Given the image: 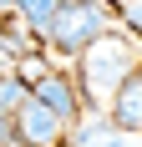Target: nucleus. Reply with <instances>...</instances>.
Returning <instances> with one entry per match:
<instances>
[{"label":"nucleus","instance_id":"nucleus-1","mask_svg":"<svg viewBox=\"0 0 142 147\" xmlns=\"http://www.w3.org/2000/svg\"><path fill=\"white\" fill-rule=\"evenodd\" d=\"M137 71V51L127 36H101L81 51V86L91 102H107V91L117 96V86Z\"/></svg>","mask_w":142,"mask_h":147},{"label":"nucleus","instance_id":"nucleus-2","mask_svg":"<svg viewBox=\"0 0 142 147\" xmlns=\"http://www.w3.org/2000/svg\"><path fill=\"white\" fill-rule=\"evenodd\" d=\"M46 36H51L56 51H86L91 41L107 36V10L97 0H61V10L46 26Z\"/></svg>","mask_w":142,"mask_h":147},{"label":"nucleus","instance_id":"nucleus-3","mask_svg":"<svg viewBox=\"0 0 142 147\" xmlns=\"http://www.w3.org/2000/svg\"><path fill=\"white\" fill-rule=\"evenodd\" d=\"M15 127H20V137H26V147H61V137H66L71 122L61 117L56 107H46L36 91L26 96V107L15 112Z\"/></svg>","mask_w":142,"mask_h":147},{"label":"nucleus","instance_id":"nucleus-4","mask_svg":"<svg viewBox=\"0 0 142 147\" xmlns=\"http://www.w3.org/2000/svg\"><path fill=\"white\" fill-rule=\"evenodd\" d=\"M112 122L122 127V132H142V66L117 86V96H112Z\"/></svg>","mask_w":142,"mask_h":147},{"label":"nucleus","instance_id":"nucleus-5","mask_svg":"<svg viewBox=\"0 0 142 147\" xmlns=\"http://www.w3.org/2000/svg\"><path fill=\"white\" fill-rule=\"evenodd\" d=\"M71 147H127V132L107 117H86V122H76Z\"/></svg>","mask_w":142,"mask_h":147},{"label":"nucleus","instance_id":"nucleus-6","mask_svg":"<svg viewBox=\"0 0 142 147\" xmlns=\"http://www.w3.org/2000/svg\"><path fill=\"white\" fill-rule=\"evenodd\" d=\"M36 96H41L46 107H56L66 122H76V86H71L66 76H56V71H46L41 81H36Z\"/></svg>","mask_w":142,"mask_h":147},{"label":"nucleus","instance_id":"nucleus-7","mask_svg":"<svg viewBox=\"0 0 142 147\" xmlns=\"http://www.w3.org/2000/svg\"><path fill=\"white\" fill-rule=\"evenodd\" d=\"M26 76H0V117H15L26 107Z\"/></svg>","mask_w":142,"mask_h":147},{"label":"nucleus","instance_id":"nucleus-8","mask_svg":"<svg viewBox=\"0 0 142 147\" xmlns=\"http://www.w3.org/2000/svg\"><path fill=\"white\" fill-rule=\"evenodd\" d=\"M15 10L26 15V26H51V20H56V10H61V0H15Z\"/></svg>","mask_w":142,"mask_h":147},{"label":"nucleus","instance_id":"nucleus-9","mask_svg":"<svg viewBox=\"0 0 142 147\" xmlns=\"http://www.w3.org/2000/svg\"><path fill=\"white\" fill-rule=\"evenodd\" d=\"M127 20H132V26L142 30V0H132V5H127Z\"/></svg>","mask_w":142,"mask_h":147}]
</instances>
